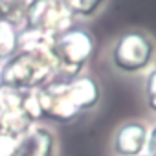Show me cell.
Returning a JSON list of instances; mask_svg holds the SVG:
<instances>
[{"instance_id":"16","label":"cell","mask_w":156,"mask_h":156,"mask_svg":"<svg viewBox=\"0 0 156 156\" xmlns=\"http://www.w3.org/2000/svg\"><path fill=\"white\" fill-rule=\"evenodd\" d=\"M145 98H147L149 108L156 112V68L149 72L147 79H145Z\"/></svg>"},{"instance_id":"3","label":"cell","mask_w":156,"mask_h":156,"mask_svg":"<svg viewBox=\"0 0 156 156\" xmlns=\"http://www.w3.org/2000/svg\"><path fill=\"white\" fill-rule=\"evenodd\" d=\"M24 22L26 28L44 31L55 39L75 28V17L59 0H30L24 11Z\"/></svg>"},{"instance_id":"15","label":"cell","mask_w":156,"mask_h":156,"mask_svg":"<svg viewBox=\"0 0 156 156\" xmlns=\"http://www.w3.org/2000/svg\"><path fill=\"white\" fill-rule=\"evenodd\" d=\"M19 143L20 138L0 130V156H19Z\"/></svg>"},{"instance_id":"5","label":"cell","mask_w":156,"mask_h":156,"mask_svg":"<svg viewBox=\"0 0 156 156\" xmlns=\"http://www.w3.org/2000/svg\"><path fill=\"white\" fill-rule=\"evenodd\" d=\"M42 118H48L57 123H68L79 116V110L73 107L68 96V81L51 79L44 87L35 90Z\"/></svg>"},{"instance_id":"11","label":"cell","mask_w":156,"mask_h":156,"mask_svg":"<svg viewBox=\"0 0 156 156\" xmlns=\"http://www.w3.org/2000/svg\"><path fill=\"white\" fill-rule=\"evenodd\" d=\"M19 50V28L9 20H0V61L13 57Z\"/></svg>"},{"instance_id":"1","label":"cell","mask_w":156,"mask_h":156,"mask_svg":"<svg viewBox=\"0 0 156 156\" xmlns=\"http://www.w3.org/2000/svg\"><path fill=\"white\" fill-rule=\"evenodd\" d=\"M59 62L55 51L51 53H31V51H17L13 57L6 59L0 68V83L33 92L44 87L57 73Z\"/></svg>"},{"instance_id":"14","label":"cell","mask_w":156,"mask_h":156,"mask_svg":"<svg viewBox=\"0 0 156 156\" xmlns=\"http://www.w3.org/2000/svg\"><path fill=\"white\" fill-rule=\"evenodd\" d=\"M0 4H2L4 20H9V22L15 24L20 17L24 19V11H26V6H28L26 0H0Z\"/></svg>"},{"instance_id":"9","label":"cell","mask_w":156,"mask_h":156,"mask_svg":"<svg viewBox=\"0 0 156 156\" xmlns=\"http://www.w3.org/2000/svg\"><path fill=\"white\" fill-rule=\"evenodd\" d=\"M17 51H31V53H51L55 51V37L33 30L24 28L19 30V50Z\"/></svg>"},{"instance_id":"2","label":"cell","mask_w":156,"mask_h":156,"mask_svg":"<svg viewBox=\"0 0 156 156\" xmlns=\"http://www.w3.org/2000/svg\"><path fill=\"white\" fill-rule=\"evenodd\" d=\"M94 51V39L83 28H72L55 39V57L59 62V81H72L88 62Z\"/></svg>"},{"instance_id":"6","label":"cell","mask_w":156,"mask_h":156,"mask_svg":"<svg viewBox=\"0 0 156 156\" xmlns=\"http://www.w3.org/2000/svg\"><path fill=\"white\" fill-rule=\"evenodd\" d=\"M147 127L140 121L121 125L114 136V152L118 156H140L147 143Z\"/></svg>"},{"instance_id":"10","label":"cell","mask_w":156,"mask_h":156,"mask_svg":"<svg viewBox=\"0 0 156 156\" xmlns=\"http://www.w3.org/2000/svg\"><path fill=\"white\" fill-rule=\"evenodd\" d=\"M31 119L24 114V110H17V112H9V114H2L0 116V130L11 134L15 138H22L24 134H28L31 130Z\"/></svg>"},{"instance_id":"18","label":"cell","mask_w":156,"mask_h":156,"mask_svg":"<svg viewBox=\"0 0 156 156\" xmlns=\"http://www.w3.org/2000/svg\"><path fill=\"white\" fill-rule=\"evenodd\" d=\"M0 20H4V15H2V4H0Z\"/></svg>"},{"instance_id":"13","label":"cell","mask_w":156,"mask_h":156,"mask_svg":"<svg viewBox=\"0 0 156 156\" xmlns=\"http://www.w3.org/2000/svg\"><path fill=\"white\" fill-rule=\"evenodd\" d=\"M73 17H92L105 4V0H59Z\"/></svg>"},{"instance_id":"12","label":"cell","mask_w":156,"mask_h":156,"mask_svg":"<svg viewBox=\"0 0 156 156\" xmlns=\"http://www.w3.org/2000/svg\"><path fill=\"white\" fill-rule=\"evenodd\" d=\"M28 94H30L28 90H19V88L0 83V116L22 110Z\"/></svg>"},{"instance_id":"7","label":"cell","mask_w":156,"mask_h":156,"mask_svg":"<svg viewBox=\"0 0 156 156\" xmlns=\"http://www.w3.org/2000/svg\"><path fill=\"white\" fill-rule=\"evenodd\" d=\"M68 96L77 110L94 108L101 99V88L94 77H75L68 81Z\"/></svg>"},{"instance_id":"19","label":"cell","mask_w":156,"mask_h":156,"mask_svg":"<svg viewBox=\"0 0 156 156\" xmlns=\"http://www.w3.org/2000/svg\"><path fill=\"white\" fill-rule=\"evenodd\" d=\"M26 2H30V0H26Z\"/></svg>"},{"instance_id":"8","label":"cell","mask_w":156,"mask_h":156,"mask_svg":"<svg viewBox=\"0 0 156 156\" xmlns=\"http://www.w3.org/2000/svg\"><path fill=\"white\" fill-rule=\"evenodd\" d=\"M53 152H55V138L44 127L31 129L28 134L20 138L19 156H53Z\"/></svg>"},{"instance_id":"4","label":"cell","mask_w":156,"mask_h":156,"mask_svg":"<svg viewBox=\"0 0 156 156\" xmlns=\"http://www.w3.org/2000/svg\"><path fill=\"white\" fill-rule=\"evenodd\" d=\"M154 44L149 35L141 31H130L118 39L112 50V62L118 70L134 73L141 72L152 62Z\"/></svg>"},{"instance_id":"17","label":"cell","mask_w":156,"mask_h":156,"mask_svg":"<svg viewBox=\"0 0 156 156\" xmlns=\"http://www.w3.org/2000/svg\"><path fill=\"white\" fill-rule=\"evenodd\" d=\"M145 149H147V156H156V125H154V127L151 129V132L147 134Z\"/></svg>"}]
</instances>
